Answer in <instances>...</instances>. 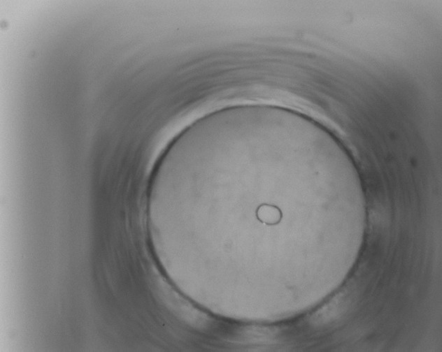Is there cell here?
I'll list each match as a JSON object with an SVG mask.
<instances>
[{
  "mask_svg": "<svg viewBox=\"0 0 442 352\" xmlns=\"http://www.w3.org/2000/svg\"><path fill=\"white\" fill-rule=\"evenodd\" d=\"M259 219L265 224H273L280 220V211L271 205H263L258 210Z\"/></svg>",
  "mask_w": 442,
  "mask_h": 352,
  "instance_id": "cell-1",
  "label": "cell"
}]
</instances>
